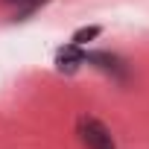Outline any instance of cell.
Wrapping results in <instances>:
<instances>
[{"mask_svg":"<svg viewBox=\"0 0 149 149\" xmlns=\"http://www.w3.org/2000/svg\"><path fill=\"white\" fill-rule=\"evenodd\" d=\"M82 64H85V53H82V47H76V44H67V47H61V50L56 53V67H58L61 73H76Z\"/></svg>","mask_w":149,"mask_h":149,"instance_id":"3957f363","label":"cell"},{"mask_svg":"<svg viewBox=\"0 0 149 149\" xmlns=\"http://www.w3.org/2000/svg\"><path fill=\"white\" fill-rule=\"evenodd\" d=\"M76 132H79V140L85 143V149H117L111 129L97 117H79Z\"/></svg>","mask_w":149,"mask_h":149,"instance_id":"6da1fadb","label":"cell"},{"mask_svg":"<svg viewBox=\"0 0 149 149\" xmlns=\"http://www.w3.org/2000/svg\"><path fill=\"white\" fill-rule=\"evenodd\" d=\"M102 35V26H79L76 32H73V38H70V44H76V47H88L91 41H97Z\"/></svg>","mask_w":149,"mask_h":149,"instance_id":"277c9868","label":"cell"},{"mask_svg":"<svg viewBox=\"0 0 149 149\" xmlns=\"http://www.w3.org/2000/svg\"><path fill=\"white\" fill-rule=\"evenodd\" d=\"M85 64H94V67L105 70L108 76H114V79H126V64H123V58H117V56H111V53H85Z\"/></svg>","mask_w":149,"mask_h":149,"instance_id":"7a4b0ae2","label":"cell"},{"mask_svg":"<svg viewBox=\"0 0 149 149\" xmlns=\"http://www.w3.org/2000/svg\"><path fill=\"white\" fill-rule=\"evenodd\" d=\"M3 3H26V0H3Z\"/></svg>","mask_w":149,"mask_h":149,"instance_id":"5b68a950","label":"cell"}]
</instances>
